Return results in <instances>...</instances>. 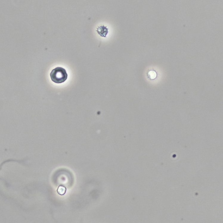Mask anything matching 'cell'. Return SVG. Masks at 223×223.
Instances as JSON below:
<instances>
[{"mask_svg": "<svg viewBox=\"0 0 223 223\" xmlns=\"http://www.w3.org/2000/svg\"><path fill=\"white\" fill-rule=\"evenodd\" d=\"M50 76L51 81L57 84L64 83L68 77L66 70L61 67H57L53 69L51 71Z\"/></svg>", "mask_w": 223, "mask_h": 223, "instance_id": "obj_1", "label": "cell"}, {"mask_svg": "<svg viewBox=\"0 0 223 223\" xmlns=\"http://www.w3.org/2000/svg\"><path fill=\"white\" fill-rule=\"evenodd\" d=\"M66 191V189L64 187L61 185L58 187L57 189V193L60 195H65V193Z\"/></svg>", "mask_w": 223, "mask_h": 223, "instance_id": "obj_2", "label": "cell"}, {"mask_svg": "<svg viewBox=\"0 0 223 223\" xmlns=\"http://www.w3.org/2000/svg\"><path fill=\"white\" fill-rule=\"evenodd\" d=\"M148 76L151 80H155L157 77V73L155 71L151 70L148 73Z\"/></svg>", "mask_w": 223, "mask_h": 223, "instance_id": "obj_3", "label": "cell"}]
</instances>
